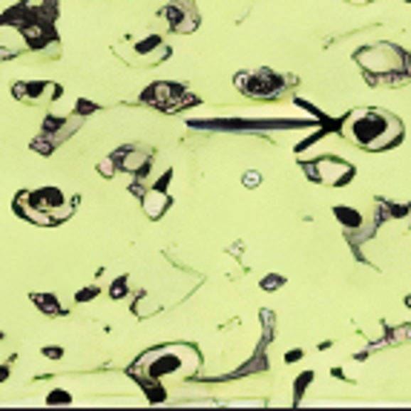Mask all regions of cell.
I'll list each match as a JSON object with an SVG mask.
<instances>
[{"label": "cell", "instance_id": "16", "mask_svg": "<svg viewBox=\"0 0 411 411\" xmlns=\"http://www.w3.org/2000/svg\"><path fill=\"white\" fill-rule=\"evenodd\" d=\"M259 181H262V176H259L256 170H253V173H245V187L253 190V187H259Z\"/></svg>", "mask_w": 411, "mask_h": 411}, {"label": "cell", "instance_id": "1", "mask_svg": "<svg viewBox=\"0 0 411 411\" xmlns=\"http://www.w3.org/2000/svg\"><path fill=\"white\" fill-rule=\"evenodd\" d=\"M342 135L360 150L383 153L402 139V121L388 110L360 107V110L346 115V121H342Z\"/></svg>", "mask_w": 411, "mask_h": 411}, {"label": "cell", "instance_id": "10", "mask_svg": "<svg viewBox=\"0 0 411 411\" xmlns=\"http://www.w3.org/2000/svg\"><path fill=\"white\" fill-rule=\"evenodd\" d=\"M170 208V196L161 187H147L142 190V210L147 219H161Z\"/></svg>", "mask_w": 411, "mask_h": 411}, {"label": "cell", "instance_id": "15", "mask_svg": "<svg viewBox=\"0 0 411 411\" xmlns=\"http://www.w3.org/2000/svg\"><path fill=\"white\" fill-rule=\"evenodd\" d=\"M282 285V277H267V279H262V288L265 291H273V288H279Z\"/></svg>", "mask_w": 411, "mask_h": 411}, {"label": "cell", "instance_id": "3", "mask_svg": "<svg viewBox=\"0 0 411 411\" xmlns=\"http://www.w3.org/2000/svg\"><path fill=\"white\" fill-rule=\"evenodd\" d=\"M354 58H357V63L363 66L371 81H400L397 75H402L405 66H408V55L400 46H394V43L365 46Z\"/></svg>", "mask_w": 411, "mask_h": 411}, {"label": "cell", "instance_id": "5", "mask_svg": "<svg viewBox=\"0 0 411 411\" xmlns=\"http://www.w3.org/2000/svg\"><path fill=\"white\" fill-rule=\"evenodd\" d=\"M142 101H144V104H150V107H156V110H161V112H176V110H181L184 104H193L196 98H193V95H187L181 87L161 81V84L147 87V92L142 95Z\"/></svg>", "mask_w": 411, "mask_h": 411}, {"label": "cell", "instance_id": "8", "mask_svg": "<svg viewBox=\"0 0 411 411\" xmlns=\"http://www.w3.org/2000/svg\"><path fill=\"white\" fill-rule=\"evenodd\" d=\"M164 21H167V26L173 29V32H193L196 26H198V12L193 9V4L190 0H170V4L159 12Z\"/></svg>", "mask_w": 411, "mask_h": 411}, {"label": "cell", "instance_id": "13", "mask_svg": "<svg viewBox=\"0 0 411 411\" xmlns=\"http://www.w3.org/2000/svg\"><path fill=\"white\" fill-rule=\"evenodd\" d=\"M35 305L43 311V314H63V308H60V302L52 297V294H35Z\"/></svg>", "mask_w": 411, "mask_h": 411}, {"label": "cell", "instance_id": "12", "mask_svg": "<svg viewBox=\"0 0 411 411\" xmlns=\"http://www.w3.org/2000/svg\"><path fill=\"white\" fill-rule=\"evenodd\" d=\"M15 208H18V213H21L23 219H29V222H32V225H38V228H52V225H55V219H52L49 213L38 210L35 204L29 201V190L18 193V198H15Z\"/></svg>", "mask_w": 411, "mask_h": 411}, {"label": "cell", "instance_id": "11", "mask_svg": "<svg viewBox=\"0 0 411 411\" xmlns=\"http://www.w3.org/2000/svg\"><path fill=\"white\" fill-rule=\"evenodd\" d=\"M112 159H115L118 170H124V173H142V170H147V164H150V153H147V150H139V147L118 150Z\"/></svg>", "mask_w": 411, "mask_h": 411}, {"label": "cell", "instance_id": "14", "mask_svg": "<svg viewBox=\"0 0 411 411\" xmlns=\"http://www.w3.org/2000/svg\"><path fill=\"white\" fill-rule=\"evenodd\" d=\"M98 173H101L104 178H115V173H118V164H115V159L110 156V159L98 161Z\"/></svg>", "mask_w": 411, "mask_h": 411}, {"label": "cell", "instance_id": "4", "mask_svg": "<svg viewBox=\"0 0 411 411\" xmlns=\"http://www.w3.org/2000/svg\"><path fill=\"white\" fill-rule=\"evenodd\" d=\"M282 84H288V78H282L279 73H273V70H256V73L236 75V87L245 95H253V98H273V95H279Z\"/></svg>", "mask_w": 411, "mask_h": 411}, {"label": "cell", "instance_id": "17", "mask_svg": "<svg viewBox=\"0 0 411 411\" xmlns=\"http://www.w3.org/2000/svg\"><path fill=\"white\" fill-rule=\"evenodd\" d=\"M6 377H9V368H6V365H0V383H4Z\"/></svg>", "mask_w": 411, "mask_h": 411}, {"label": "cell", "instance_id": "2", "mask_svg": "<svg viewBox=\"0 0 411 411\" xmlns=\"http://www.w3.org/2000/svg\"><path fill=\"white\" fill-rule=\"evenodd\" d=\"M201 368V354L193 346H159L142 354L132 365V374L144 383L187 380Z\"/></svg>", "mask_w": 411, "mask_h": 411}, {"label": "cell", "instance_id": "6", "mask_svg": "<svg viewBox=\"0 0 411 411\" xmlns=\"http://www.w3.org/2000/svg\"><path fill=\"white\" fill-rule=\"evenodd\" d=\"M29 201L35 204L38 210L49 213V216L55 219V225L73 216V204L66 201V196H63L58 187H41V190H29Z\"/></svg>", "mask_w": 411, "mask_h": 411}, {"label": "cell", "instance_id": "18", "mask_svg": "<svg viewBox=\"0 0 411 411\" xmlns=\"http://www.w3.org/2000/svg\"><path fill=\"white\" fill-rule=\"evenodd\" d=\"M351 4H365V0H351Z\"/></svg>", "mask_w": 411, "mask_h": 411}, {"label": "cell", "instance_id": "9", "mask_svg": "<svg viewBox=\"0 0 411 411\" xmlns=\"http://www.w3.org/2000/svg\"><path fill=\"white\" fill-rule=\"evenodd\" d=\"M12 90H15V98L29 101V104H49L60 95V87L52 81H21Z\"/></svg>", "mask_w": 411, "mask_h": 411}, {"label": "cell", "instance_id": "7", "mask_svg": "<svg viewBox=\"0 0 411 411\" xmlns=\"http://www.w3.org/2000/svg\"><path fill=\"white\" fill-rule=\"evenodd\" d=\"M351 164L346 161H339V159H316L308 164V176L319 184H331V187H339V184H346L351 178Z\"/></svg>", "mask_w": 411, "mask_h": 411}]
</instances>
